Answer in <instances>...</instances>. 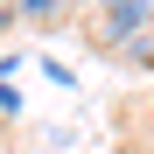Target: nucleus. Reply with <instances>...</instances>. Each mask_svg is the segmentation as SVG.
<instances>
[{
  "label": "nucleus",
  "mask_w": 154,
  "mask_h": 154,
  "mask_svg": "<svg viewBox=\"0 0 154 154\" xmlns=\"http://www.w3.org/2000/svg\"><path fill=\"white\" fill-rule=\"evenodd\" d=\"M147 21H154V0H98V42H105V49L140 42Z\"/></svg>",
  "instance_id": "f257e3e1"
},
{
  "label": "nucleus",
  "mask_w": 154,
  "mask_h": 154,
  "mask_svg": "<svg viewBox=\"0 0 154 154\" xmlns=\"http://www.w3.org/2000/svg\"><path fill=\"white\" fill-rule=\"evenodd\" d=\"M14 112H21V91L7 84V77H0V119H14Z\"/></svg>",
  "instance_id": "7ed1b4c3"
},
{
  "label": "nucleus",
  "mask_w": 154,
  "mask_h": 154,
  "mask_svg": "<svg viewBox=\"0 0 154 154\" xmlns=\"http://www.w3.org/2000/svg\"><path fill=\"white\" fill-rule=\"evenodd\" d=\"M70 7H77V0H14V14H21V21H35V28H49V21H63Z\"/></svg>",
  "instance_id": "f03ea898"
},
{
  "label": "nucleus",
  "mask_w": 154,
  "mask_h": 154,
  "mask_svg": "<svg viewBox=\"0 0 154 154\" xmlns=\"http://www.w3.org/2000/svg\"><path fill=\"white\" fill-rule=\"evenodd\" d=\"M7 21H14V0H0V28H7Z\"/></svg>",
  "instance_id": "20e7f679"
}]
</instances>
